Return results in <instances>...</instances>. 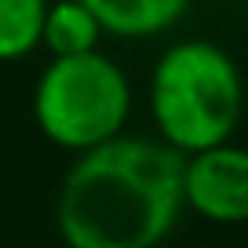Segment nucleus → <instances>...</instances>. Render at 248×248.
<instances>
[{
	"instance_id": "f03ea898",
	"label": "nucleus",
	"mask_w": 248,
	"mask_h": 248,
	"mask_svg": "<svg viewBox=\"0 0 248 248\" xmlns=\"http://www.w3.org/2000/svg\"><path fill=\"white\" fill-rule=\"evenodd\" d=\"M150 117L179 154L233 139L245 117V77L212 40H183L157 55L150 73Z\"/></svg>"
},
{
	"instance_id": "f257e3e1",
	"label": "nucleus",
	"mask_w": 248,
	"mask_h": 248,
	"mask_svg": "<svg viewBox=\"0 0 248 248\" xmlns=\"http://www.w3.org/2000/svg\"><path fill=\"white\" fill-rule=\"evenodd\" d=\"M183 161L171 142L113 135L66 168L55 197L59 237L73 248H154L179 226Z\"/></svg>"
},
{
	"instance_id": "7ed1b4c3",
	"label": "nucleus",
	"mask_w": 248,
	"mask_h": 248,
	"mask_svg": "<svg viewBox=\"0 0 248 248\" xmlns=\"http://www.w3.org/2000/svg\"><path fill=\"white\" fill-rule=\"evenodd\" d=\"M132 84L106 51L51 55L33 84V121L55 146L80 154L124 132Z\"/></svg>"
},
{
	"instance_id": "0eeeda50",
	"label": "nucleus",
	"mask_w": 248,
	"mask_h": 248,
	"mask_svg": "<svg viewBox=\"0 0 248 248\" xmlns=\"http://www.w3.org/2000/svg\"><path fill=\"white\" fill-rule=\"evenodd\" d=\"M47 0H0V62H18L40 47Z\"/></svg>"
},
{
	"instance_id": "39448f33",
	"label": "nucleus",
	"mask_w": 248,
	"mask_h": 248,
	"mask_svg": "<svg viewBox=\"0 0 248 248\" xmlns=\"http://www.w3.org/2000/svg\"><path fill=\"white\" fill-rule=\"evenodd\" d=\"M99 15L106 37L146 40L168 33L186 15L190 0H84Z\"/></svg>"
},
{
	"instance_id": "423d86ee",
	"label": "nucleus",
	"mask_w": 248,
	"mask_h": 248,
	"mask_svg": "<svg viewBox=\"0 0 248 248\" xmlns=\"http://www.w3.org/2000/svg\"><path fill=\"white\" fill-rule=\"evenodd\" d=\"M102 37H106V30L84 0H47L40 47H47L51 55H80L95 51Z\"/></svg>"
},
{
	"instance_id": "20e7f679",
	"label": "nucleus",
	"mask_w": 248,
	"mask_h": 248,
	"mask_svg": "<svg viewBox=\"0 0 248 248\" xmlns=\"http://www.w3.org/2000/svg\"><path fill=\"white\" fill-rule=\"evenodd\" d=\"M186 212L219 226L248 223V150L233 139L186 154L183 161Z\"/></svg>"
}]
</instances>
